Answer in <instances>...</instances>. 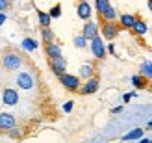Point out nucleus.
<instances>
[{
    "label": "nucleus",
    "mask_w": 152,
    "mask_h": 143,
    "mask_svg": "<svg viewBox=\"0 0 152 143\" xmlns=\"http://www.w3.org/2000/svg\"><path fill=\"white\" fill-rule=\"evenodd\" d=\"M2 65L7 71H15V69H19L22 65V58H20V54H17V52H7V54H4V58H2Z\"/></svg>",
    "instance_id": "obj_1"
},
{
    "label": "nucleus",
    "mask_w": 152,
    "mask_h": 143,
    "mask_svg": "<svg viewBox=\"0 0 152 143\" xmlns=\"http://www.w3.org/2000/svg\"><path fill=\"white\" fill-rule=\"evenodd\" d=\"M59 82H61L63 87H67L69 91H78V89H80V78L74 76V74L65 73V74L59 76Z\"/></svg>",
    "instance_id": "obj_2"
},
{
    "label": "nucleus",
    "mask_w": 152,
    "mask_h": 143,
    "mask_svg": "<svg viewBox=\"0 0 152 143\" xmlns=\"http://www.w3.org/2000/svg\"><path fill=\"white\" fill-rule=\"evenodd\" d=\"M121 32V24H115V22H102V35L104 39L113 41Z\"/></svg>",
    "instance_id": "obj_3"
},
{
    "label": "nucleus",
    "mask_w": 152,
    "mask_h": 143,
    "mask_svg": "<svg viewBox=\"0 0 152 143\" xmlns=\"http://www.w3.org/2000/svg\"><path fill=\"white\" fill-rule=\"evenodd\" d=\"M106 45H104V41L100 39V37H95L93 41H91V52H93V56L96 58V59H104L106 58Z\"/></svg>",
    "instance_id": "obj_4"
},
{
    "label": "nucleus",
    "mask_w": 152,
    "mask_h": 143,
    "mask_svg": "<svg viewBox=\"0 0 152 143\" xmlns=\"http://www.w3.org/2000/svg\"><path fill=\"white\" fill-rule=\"evenodd\" d=\"M98 87H100V82H98V78L96 76H93V78H89V80H86V84L83 86H80V95H93V93H96L98 91Z\"/></svg>",
    "instance_id": "obj_5"
},
{
    "label": "nucleus",
    "mask_w": 152,
    "mask_h": 143,
    "mask_svg": "<svg viewBox=\"0 0 152 143\" xmlns=\"http://www.w3.org/2000/svg\"><path fill=\"white\" fill-rule=\"evenodd\" d=\"M50 69L54 74H58V76H61V74L67 73V59L63 56H58L54 59H50Z\"/></svg>",
    "instance_id": "obj_6"
},
{
    "label": "nucleus",
    "mask_w": 152,
    "mask_h": 143,
    "mask_svg": "<svg viewBox=\"0 0 152 143\" xmlns=\"http://www.w3.org/2000/svg\"><path fill=\"white\" fill-rule=\"evenodd\" d=\"M82 35L86 37V39L93 41L95 37H98V24H96V22H93V21H87L86 24H83V32H82Z\"/></svg>",
    "instance_id": "obj_7"
},
{
    "label": "nucleus",
    "mask_w": 152,
    "mask_h": 143,
    "mask_svg": "<svg viewBox=\"0 0 152 143\" xmlns=\"http://www.w3.org/2000/svg\"><path fill=\"white\" fill-rule=\"evenodd\" d=\"M2 100H4L6 106H15V104L19 102V93L15 91V89L7 87V89H4V93H2Z\"/></svg>",
    "instance_id": "obj_8"
},
{
    "label": "nucleus",
    "mask_w": 152,
    "mask_h": 143,
    "mask_svg": "<svg viewBox=\"0 0 152 143\" xmlns=\"http://www.w3.org/2000/svg\"><path fill=\"white\" fill-rule=\"evenodd\" d=\"M15 126V115L13 114H0V130L10 132Z\"/></svg>",
    "instance_id": "obj_9"
},
{
    "label": "nucleus",
    "mask_w": 152,
    "mask_h": 143,
    "mask_svg": "<svg viewBox=\"0 0 152 143\" xmlns=\"http://www.w3.org/2000/svg\"><path fill=\"white\" fill-rule=\"evenodd\" d=\"M17 86L20 89H32L34 87V78L30 73H20L17 76Z\"/></svg>",
    "instance_id": "obj_10"
},
{
    "label": "nucleus",
    "mask_w": 152,
    "mask_h": 143,
    "mask_svg": "<svg viewBox=\"0 0 152 143\" xmlns=\"http://www.w3.org/2000/svg\"><path fill=\"white\" fill-rule=\"evenodd\" d=\"M78 17L82 19V21H89V17H91V6L86 2V0H82V2L78 4Z\"/></svg>",
    "instance_id": "obj_11"
},
{
    "label": "nucleus",
    "mask_w": 152,
    "mask_h": 143,
    "mask_svg": "<svg viewBox=\"0 0 152 143\" xmlns=\"http://www.w3.org/2000/svg\"><path fill=\"white\" fill-rule=\"evenodd\" d=\"M45 52H47L48 59H54L58 56H61V47L56 43H47V47H45Z\"/></svg>",
    "instance_id": "obj_12"
},
{
    "label": "nucleus",
    "mask_w": 152,
    "mask_h": 143,
    "mask_svg": "<svg viewBox=\"0 0 152 143\" xmlns=\"http://www.w3.org/2000/svg\"><path fill=\"white\" fill-rule=\"evenodd\" d=\"M135 21H137V17L128 15V13H124V15H121V17H119V22H121V26H123V28H134Z\"/></svg>",
    "instance_id": "obj_13"
},
{
    "label": "nucleus",
    "mask_w": 152,
    "mask_h": 143,
    "mask_svg": "<svg viewBox=\"0 0 152 143\" xmlns=\"http://www.w3.org/2000/svg\"><path fill=\"white\" fill-rule=\"evenodd\" d=\"M143 132H145V128H134V130H130L128 134H124L123 136V141H134V139H141L143 138Z\"/></svg>",
    "instance_id": "obj_14"
},
{
    "label": "nucleus",
    "mask_w": 152,
    "mask_h": 143,
    "mask_svg": "<svg viewBox=\"0 0 152 143\" xmlns=\"http://www.w3.org/2000/svg\"><path fill=\"white\" fill-rule=\"evenodd\" d=\"M20 47L24 48V50H28V52H35L39 45H37V41L32 39V37H24V39H22V43H20Z\"/></svg>",
    "instance_id": "obj_15"
},
{
    "label": "nucleus",
    "mask_w": 152,
    "mask_h": 143,
    "mask_svg": "<svg viewBox=\"0 0 152 143\" xmlns=\"http://www.w3.org/2000/svg\"><path fill=\"white\" fill-rule=\"evenodd\" d=\"M37 17H39L41 28H50V22H52L50 13H45V11H41V10H37Z\"/></svg>",
    "instance_id": "obj_16"
},
{
    "label": "nucleus",
    "mask_w": 152,
    "mask_h": 143,
    "mask_svg": "<svg viewBox=\"0 0 152 143\" xmlns=\"http://www.w3.org/2000/svg\"><path fill=\"white\" fill-rule=\"evenodd\" d=\"M115 19H117V10L113 6H110L102 15V22H115Z\"/></svg>",
    "instance_id": "obj_17"
},
{
    "label": "nucleus",
    "mask_w": 152,
    "mask_h": 143,
    "mask_svg": "<svg viewBox=\"0 0 152 143\" xmlns=\"http://www.w3.org/2000/svg\"><path fill=\"white\" fill-rule=\"evenodd\" d=\"M132 30H134V34H137V35H145V34H147V30H148V26H147V22H145V21L137 19Z\"/></svg>",
    "instance_id": "obj_18"
},
{
    "label": "nucleus",
    "mask_w": 152,
    "mask_h": 143,
    "mask_svg": "<svg viewBox=\"0 0 152 143\" xmlns=\"http://www.w3.org/2000/svg\"><path fill=\"white\" fill-rule=\"evenodd\" d=\"M111 4H110V0H95V7H96V11H98V15H104V11L108 10Z\"/></svg>",
    "instance_id": "obj_19"
},
{
    "label": "nucleus",
    "mask_w": 152,
    "mask_h": 143,
    "mask_svg": "<svg viewBox=\"0 0 152 143\" xmlns=\"http://www.w3.org/2000/svg\"><path fill=\"white\" fill-rule=\"evenodd\" d=\"M93 71H95V69H93V65H91V63H83L82 69H80V74H82L86 80H89V78H93Z\"/></svg>",
    "instance_id": "obj_20"
},
{
    "label": "nucleus",
    "mask_w": 152,
    "mask_h": 143,
    "mask_svg": "<svg viewBox=\"0 0 152 143\" xmlns=\"http://www.w3.org/2000/svg\"><path fill=\"white\" fill-rule=\"evenodd\" d=\"M139 74H141V76H145V78H152V62H143Z\"/></svg>",
    "instance_id": "obj_21"
},
{
    "label": "nucleus",
    "mask_w": 152,
    "mask_h": 143,
    "mask_svg": "<svg viewBox=\"0 0 152 143\" xmlns=\"http://www.w3.org/2000/svg\"><path fill=\"white\" fill-rule=\"evenodd\" d=\"M41 37L45 43H54V32L50 28H41Z\"/></svg>",
    "instance_id": "obj_22"
},
{
    "label": "nucleus",
    "mask_w": 152,
    "mask_h": 143,
    "mask_svg": "<svg viewBox=\"0 0 152 143\" xmlns=\"http://www.w3.org/2000/svg\"><path fill=\"white\" fill-rule=\"evenodd\" d=\"M132 84L137 89H141V87L147 86V80H145V76H141V74H134V76H132Z\"/></svg>",
    "instance_id": "obj_23"
},
{
    "label": "nucleus",
    "mask_w": 152,
    "mask_h": 143,
    "mask_svg": "<svg viewBox=\"0 0 152 143\" xmlns=\"http://www.w3.org/2000/svg\"><path fill=\"white\" fill-rule=\"evenodd\" d=\"M86 45H87V39L83 35H76L74 37V47L76 48H86Z\"/></svg>",
    "instance_id": "obj_24"
},
{
    "label": "nucleus",
    "mask_w": 152,
    "mask_h": 143,
    "mask_svg": "<svg viewBox=\"0 0 152 143\" xmlns=\"http://www.w3.org/2000/svg\"><path fill=\"white\" fill-rule=\"evenodd\" d=\"M59 15H61V6L56 4V6L50 10V17H52V19H59Z\"/></svg>",
    "instance_id": "obj_25"
},
{
    "label": "nucleus",
    "mask_w": 152,
    "mask_h": 143,
    "mask_svg": "<svg viewBox=\"0 0 152 143\" xmlns=\"http://www.w3.org/2000/svg\"><path fill=\"white\" fill-rule=\"evenodd\" d=\"M10 134V138H20L22 136V128H17V126H13V128L7 132Z\"/></svg>",
    "instance_id": "obj_26"
},
{
    "label": "nucleus",
    "mask_w": 152,
    "mask_h": 143,
    "mask_svg": "<svg viewBox=\"0 0 152 143\" xmlns=\"http://www.w3.org/2000/svg\"><path fill=\"white\" fill-rule=\"evenodd\" d=\"M7 7H10V0H0V13H6Z\"/></svg>",
    "instance_id": "obj_27"
},
{
    "label": "nucleus",
    "mask_w": 152,
    "mask_h": 143,
    "mask_svg": "<svg viewBox=\"0 0 152 143\" xmlns=\"http://www.w3.org/2000/svg\"><path fill=\"white\" fill-rule=\"evenodd\" d=\"M135 95H137L135 91H132V93H124V95H123V102H128V100H130L132 97H135Z\"/></svg>",
    "instance_id": "obj_28"
},
{
    "label": "nucleus",
    "mask_w": 152,
    "mask_h": 143,
    "mask_svg": "<svg viewBox=\"0 0 152 143\" xmlns=\"http://www.w3.org/2000/svg\"><path fill=\"white\" fill-rule=\"evenodd\" d=\"M71 110H72V100H69V102H65V104H63V111H67V114H69Z\"/></svg>",
    "instance_id": "obj_29"
},
{
    "label": "nucleus",
    "mask_w": 152,
    "mask_h": 143,
    "mask_svg": "<svg viewBox=\"0 0 152 143\" xmlns=\"http://www.w3.org/2000/svg\"><path fill=\"white\" fill-rule=\"evenodd\" d=\"M6 21H7L6 13H0V26H2V24H6Z\"/></svg>",
    "instance_id": "obj_30"
},
{
    "label": "nucleus",
    "mask_w": 152,
    "mask_h": 143,
    "mask_svg": "<svg viewBox=\"0 0 152 143\" xmlns=\"http://www.w3.org/2000/svg\"><path fill=\"white\" fill-rule=\"evenodd\" d=\"M108 52H110V54H115V45H113V43L108 45Z\"/></svg>",
    "instance_id": "obj_31"
},
{
    "label": "nucleus",
    "mask_w": 152,
    "mask_h": 143,
    "mask_svg": "<svg viewBox=\"0 0 152 143\" xmlns=\"http://www.w3.org/2000/svg\"><path fill=\"white\" fill-rule=\"evenodd\" d=\"M150 141H152V139H147V138H141V139H139L137 143H150Z\"/></svg>",
    "instance_id": "obj_32"
},
{
    "label": "nucleus",
    "mask_w": 152,
    "mask_h": 143,
    "mask_svg": "<svg viewBox=\"0 0 152 143\" xmlns=\"http://www.w3.org/2000/svg\"><path fill=\"white\" fill-rule=\"evenodd\" d=\"M121 110H123V106H117V108H113V114H119Z\"/></svg>",
    "instance_id": "obj_33"
},
{
    "label": "nucleus",
    "mask_w": 152,
    "mask_h": 143,
    "mask_svg": "<svg viewBox=\"0 0 152 143\" xmlns=\"http://www.w3.org/2000/svg\"><path fill=\"white\" fill-rule=\"evenodd\" d=\"M147 7H148L150 13H152V0H148V2H147Z\"/></svg>",
    "instance_id": "obj_34"
},
{
    "label": "nucleus",
    "mask_w": 152,
    "mask_h": 143,
    "mask_svg": "<svg viewBox=\"0 0 152 143\" xmlns=\"http://www.w3.org/2000/svg\"><path fill=\"white\" fill-rule=\"evenodd\" d=\"M147 128H148V130H150V128H152V121H150V123H148V125H147Z\"/></svg>",
    "instance_id": "obj_35"
}]
</instances>
